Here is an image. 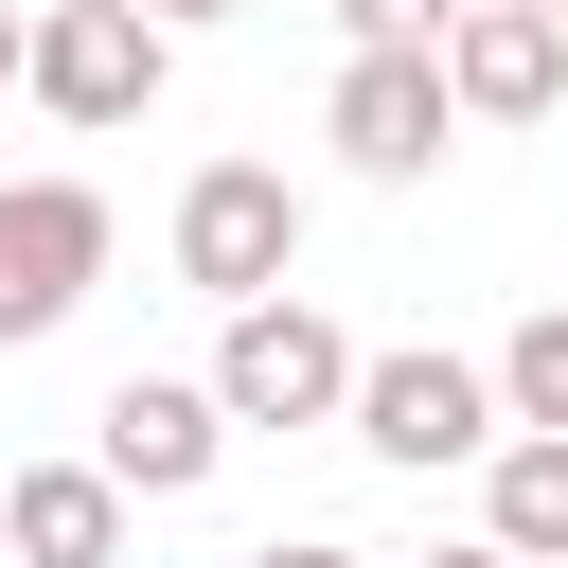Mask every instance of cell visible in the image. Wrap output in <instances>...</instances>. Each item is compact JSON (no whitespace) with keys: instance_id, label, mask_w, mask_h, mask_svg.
Masks as SVG:
<instances>
[{"instance_id":"cell-9","label":"cell","mask_w":568,"mask_h":568,"mask_svg":"<svg viewBox=\"0 0 568 568\" xmlns=\"http://www.w3.org/2000/svg\"><path fill=\"white\" fill-rule=\"evenodd\" d=\"M0 568H124V497L89 462H18L0 479Z\"/></svg>"},{"instance_id":"cell-8","label":"cell","mask_w":568,"mask_h":568,"mask_svg":"<svg viewBox=\"0 0 568 568\" xmlns=\"http://www.w3.org/2000/svg\"><path fill=\"white\" fill-rule=\"evenodd\" d=\"M444 106H462V124H550V106H568V18L462 0V18H444Z\"/></svg>"},{"instance_id":"cell-7","label":"cell","mask_w":568,"mask_h":568,"mask_svg":"<svg viewBox=\"0 0 568 568\" xmlns=\"http://www.w3.org/2000/svg\"><path fill=\"white\" fill-rule=\"evenodd\" d=\"M320 124H337V160H355V178H390V195H408V178H444V142H462L444 53H337V106H320Z\"/></svg>"},{"instance_id":"cell-3","label":"cell","mask_w":568,"mask_h":568,"mask_svg":"<svg viewBox=\"0 0 568 568\" xmlns=\"http://www.w3.org/2000/svg\"><path fill=\"white\" fill-rule=\"evenodd\" d=\"M231 426H337L355 408V337L284 284V302H231V337H213V373H195Z\"/></svg>"},{"instance_id":"cell-13","label":"cell","mask_w":568,"mask_h":568,"mask_svg":"<svg viewBox=\"0 0 568 568\" xmlns=\"http://www.w3.org/2000/svg\"><path fill=\"white\" fill-rule=\"evenodd\" d=\"M248 568H373V550H337V532H266Z\"/></svg>"},{"instance_id":"cell-14","label":"cell","mask_w":568,"mask_h":568,"mask_svg":"<svg viewBox=\"0 0 568 568\" xmlns=\"http://www.w3.org/2000/svg\"><path fill=\"white\" fill-rule=\"evenodd\" d=\"M142 18H160V36H213V18H248V0H142Z\"/></svg>"},{"instance_id":"cell-5","label":"cell","mask_w":568,"mask_h":568,"mask_svg":"<svg viewBox=\"0 0 568 568\" xmlns=\"http://www.w3.org/2000/svg\"><path fill=\"white\" fill-rule=\"evenodd\" d=\"M89 284H106V195L89 178H0V355L53 337Z\"/></svg>"},{"instance_id":"cell-17","label":"cell","mask_w":568,"mask_h":568,"mask_svg":"<svg viewBox=\"0 0 568 568\" xmlns=\"http://www.w3.org/2000/svg\"><path fill=\"white\" fill-rule=\"evenodd\" d=\"M515 18H568V0H515Z\"/></svg>"},{"instance_id":"cell-6","label":"cell","mask_w":568,"mask_h":568,"mask_svg":"<svg viewBox=\"0 0 568 568\" xmlns=\"http://www.w3.org/2000/svg\"><path fill=\"white\" fill-rule=\"evenodd\" d=\"M213 462H231V408H213L195 373H124V390L89 408V479H106V497H195Z\"/></svg>"},{"instance_id":"cell-11","label":"cell","mask_w":568,"mask_h":568,"mask_svg":"<svg viewBox=\"0 0 568 568\" xmlns=\"http://www.w3.org/2000/svg\"><path fill=\"white\" fill-rule=\"evenodd\" d=\"M479 373H497V426H550V444H568V302H532Z\"/></svg>"},{"instance_id":"cell-16","label":"cell","mask_w":568,"mask_h":568,"mask_svg":"<svg viewBox=\"0 0 568 568\" xmlns=\"http://www.w3.org/2000/svg\"><path fill=\"white\" fill-rule=\"evenodd\" d=\"M426 568H515V550H479V532H462V550H426Z\"/></svg>"},{"instance_id":"cell-1","label":"cell","mask_w":568,"mask_h":568,"mask_svg":"<svg viewBox=\"0 0 568 568\" xmlns=\"http://www.w3.org/2000/svg\"><path fill=\"white\" fill-rule=\"evenodd\" d=\"M160 248H178L195 302H284V266H302V178H284V160H195Z\"/></svg>"},{"instance_id":"cell-12","label":"cell","mask_w":568,"mask_h":568,"mask_svg":"<svg viewBox=\"0 0 568 568\" xmlns=\"http://www.w3.org/2000/svg\"><path fill=\"white\" fill-rule=\"evenodd\" d=\"M444 18H462V0H337L355 53H444Z\"/></svg>"},{"instance_id":"cell-15","label":"cell","mask_w":568,"mask_h":568,"mask_svg":"<svg viewBox=\"0 0 568 568\" xmlns=\"http://www.w3.org/2000/svg\"><path fill=\"white\" fill-rule=\"evenodd\" d=\"M18 36H36V18H18V0H0V89H18Z\"/></svg>"},{"instance_id":"cell-4","label":"cell","mask_w":568,"mask_h":568,"mask_svg":"<svg viewBox=\"0 0 568 568\" xmlns=\"http://www.w3.org/2000/svg\"><path fill=\"white\" fill-rule=\"evenodd\" d=\"M337 426H355L373 462H408V479H426V462H497V444H515V426H497V373H479V355H444V337L355 355V408H337Z\"/></svg>"},{"instance_id":"cell-10","label":"cell","mask_w":568,"mask_h":568,"mask_svg":"<svg viewBox=\"0 0 568 568\" xmlns=\"http://www.w3.org/2000/svg\"><path fill=\"white\" fill-rule=\"evenodd\" d=\"M479 550H515V568H568V444H550V426H515V444L479 462Z\"/></svg>"},{"instance_id":"cell-2","label":"cell","mask_w":568,"mask_h":568,"mask_svg":"<svg viewBox=\"0 0 568 568\" xmlns=\"http://www.w3.org/2000/svg\"><path fill=\"white\" fill-rule=\"evenodd\" d=\"M160 71H178V36L142 18V0H36V36H18V89L53 106V124H142L160 106Z\"/></svg>"}]
</instances>
